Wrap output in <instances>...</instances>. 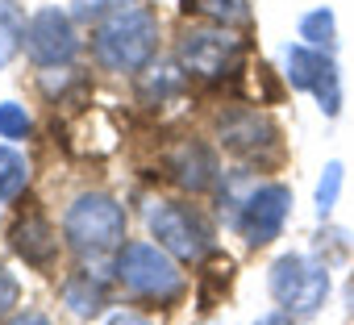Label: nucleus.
I'll return each instance as SVG.
<instances>
[{"label": "nucleus", "mask_w": 354, "mask_h": 325, "mask_svg": "<svg viewBox=\"0 0 354 325\" xmlns=\"http://www.w3.org/2000/svg\"><path fill=\"white\" fill-rule=\"evenodd\" d=\"M337 192H342V162L333 158L329 167H325V176H321V184H317V213H321V217H329V213H333Z\"/></svg>", "instance_id": "20"}, {"label": "nucleus", "mask_w": 354, "mask_h": 325, "mask_svg": "<svg viewBox=\"0 0 354 325\" xmlns=\"http://www.w3.org/2000/svg\"><path fill=\"white\" fill-rule=\"evenodd\" d=\"M230 275H234L230 259H213V263L201 271V288H196V300H201V308H213V304L225 296V288H230Z\"/></svg>", "instance_id": "18"}, {"label": "nucleus", "mask_w": 354, "mask_h": 325, "mask_svg": "<svg viewBox=\"0 0 354 325\" xmlns=\"http://www.w3.org/2000/svg\"><path fill=\"white\" fill-rule=\"evenodd\" d=\"M30 133V113L21 104H0V138H9V142H21Z\"/></svg>", "instance_id": "21"}, {"label": "nucleus", "mask_w": 354, "mask_h": 325, "mask_svg": "<svg viewBox=\"0 0 354 325\" xmlns=\"http://www.w3.org/2000/svg\"><path fill=\"white\" fill-rule=\"evenodd\" d=\"M175 55H180V67L196 80H234L242 71V59H246V42L234 38L225 26L221 30H184L180 34V46H175Z\"/></svg>", "instance_id": "6"}, {"label": "nucleus", "mask_w": 354, "mask_h": 325, "mask_svg": "<svg viewBox=\"0 0 354 325\" xmlns=\"http://www.w3.org/2000/svg\"><path fill=\"white\" fill-rule=\"evenodd\" d=\"M154 46H158V17L142 5L117 9L92 34V50L104 71H142Z\"/></svg>", "instance_id": "1"}, {"label": "nucleus", "mask_w": 354, "mask_h": 325, "mask_svg": "<svg viewBox=\"0 0 354 325\" xmlns=\"http://www.w3.org/2000/svg\"><path fill=\"white\" fill-rule=\"evenodd\" d=\"M17 300H21V284H17V275H13L9 267H0V317H9V313L17 308Z\"/></svg>", "instance_id": "23"}, {"label": "nucleus", "mask_w": 354, "mask_h": 325, "mask_svg": "<svg viewBox=\"0 0 354 325\" xmlns=\"http://www.w3.org/2000/svg\"><path fill=\"white\" fill-rule=\"evenodd\" d=\"M21 46H26V21H21L17 0H0V67H5Z\"/></svg>", "instance_id": "17"}, {"label": "nucleus", "mask_w": 354, "mask_h": 325, "mask_svg": "<svg viewBox=\"0 0 354 325\" xmlns=\"http://www.w3.org/2000/svg\"><path fill=\"white\" fill-rule=\"evenodd\" d=\"M9 242H13V250L26 259V267H34V271H55V263H59V234H55V225H50L38 209L21 213V217L13 221Z\"/></svg>", "instance_id": "12"}, {"label": "nucleus", "mask_w": 354, "mask_h": 325, "mask_svg": "<svg viewBox=\"0 0 354 325\" xmlns=\"http://www.w3.org/2000/svg\"><path fill=\"white\" fill-rule=\"evenodd\" d=\"M329 292V271L325 263H313L304 254H283L275 267H271V296L288 308V313H317L321 300Z\"/></svg>", "instance_id": "7"}, {"label": "nucleus", "mask_w": 354, "mask_h": 325, "mask_svg": "<svg viewBox=\"0 0 354 325\" xmlns=\"http://www.w3.org/2000/svg\"><path fill=\"white\" fill-rule=\"evenodd\" d=\"M300 38H304L308 46H325V50H333V13H329V9L308 13V17L300 21Z\"/></svg>", "instance_id": "19"}, {"label": "nucleus", "mask_w": 354, "mask_h": 325, "mask_svg": "<svg viewBox=\"0 0 354 325\" xmlns=\"http://www.w3.org/2000/svg\"><path fill=\"white\" fill-rule=\"evenodd\" d=\"M109 325H150V321H146V317H138V313H117Z\"/></svg>", "instance_id": "25"}, {"label": "nucleus", "mask_w": 354, "mask_h": 325, "mask_svg": "<svg viewBox=\"0 0 354 325\" xmlns=\"http://www.w3.org/2000/svg\"><path fill=\"white\" fill-rule=\"evenodd\" d=\"M117 279H121L133 296L154 300V304H162V308L180 304L184 292H188L180 267L171 263V254L158 250V246H150V242H125V246H121V254H117Z\"/></svg>", "instance_id": "2"}, {"label": "nucleus", "mask_w": 354, "mask_h": 325, "mask_svg": "<svg viewBox=\"0 0 354 325\" xmlns=\"http://www.w3.org/2000/svg\"><path fill=\"white\" fill-rule=\"evenodd\" d=\"M184 96V71L180 67H150L138 75V100L146 109H167Z\"/></svg>", "instance_id": "13"}, {"label": "nucleus", "mask_w": 354, "mask_h": 325, "mask_svg": "<svg viewBox=\"0 0 354 325\" xmlns=\"http://www.w3.org/2000/svg\"><path fill=\"white\" fill-rule=\"evenodd\" d=\"M259 325H292V317H288V313H267Z\"/></svg>", "instance_id": "26"}, {"label": "nucleus", "mask_w": 354, "mask_h": 325, "mask_svg": "<svg viewBox=\"0 0 354 325\" xmlns=\"http://www.w3.org/2000/svg\"><path fill=\"white\" fill-rule=\"evenodd\" d=\"M150 234L158 238L162 250H171L184 263H205L217 254L213 225L205 221V213L192 205H180V201H158L150 209Z\"/></svg>", "instance_id": "5"}, {"label": "nucleus", "mask_w": 354, "mask_h": 325, "mask_svg": "<svg viewBox=\"0 0 354 325\" xmlns=\"http://www.w3.org/2000/svg\"><path fill=\"white\" fill-rule=\"evenodd\" d=\"M63 234H67V242L88 259H100V254H109V250H117L121 242H125V209L113 201V196H104V192H84L71 209H67V217H63Z\"/></svg>", "instance_id": "3"}, {"label": "nucleus", "mask_w": 354, "mask_h": 325, "mask_svg": "<svg viewBox=\"0 0 354 325\" xmlns=\"http://www.w3.org/2000/svg\"><path fill=\"white\" fill-rule=\"evenodd\" d=\"M63 304H67L75 317H96V313L109 304V296H104V284H100L92 271H71V275L63 279Z\"/></svg>", "instance_id": "14"}, {"label": "nucleus", "mask_w": 354, "mask_h": 325, "mask_svg": "<svg viewBox=\"0 0 354 325\" xmlns=\"http://www.w3.org/2000/svg\"><path fill=\"white\" fill-rule=\"evenodd\" d=\"M288 213H292V192H288L283 184H267V188H259V192L246 201V209H242V217H238V230H242V238H246L250 246H267V242L279 238Z\"/></svg>", "instance_id": "11"}, {"label": "nucleus", "mask_w": 354, "mask_h": 325, "mask_svg": "<svg viewBox=\"0 0 354 325\" xmlns=\"http://www.w3.org/2000/svg\"><path fill=\"white\" fill-rule=\"evenodd\" d=\"M9 325H50V317H42V313H17Z\"/></svg>", "instance_id": "24"}, {"label": "nucleus", "mask_w": 354, "mask_h": 325, "mask_svg": "<svg viewBox=\"0 0 354 325\" xmlns=\"http://www.w3.org/2000/svg\"><path fill=\"white\" fill-rule=\"evenodd\" d=\"M26 50L38 67H59V63H71L75 50H80V38H75V26L63 9H38L26 26Z\"/></svg>", "instance_id": "9"}, {"label": "nucleus", "mask_w": 354, "mask_h": 325, "mask_svg": "<svg viewBox=\"0 0 354 325\" xmlns=\"http://www.w3.org/2000/svg\"><path fill=\"white\" fill-rule=\"evenodd\" d=\"M133 0H71V17L75 21H100L104 13H117V9H129Z\"/></svg>", "instance_id": "22"}, {"label": "nucleus", "mask_w": 354, "mask_h": 325, "mask_svg": "<svg viewBox=\"0 0 354 325\" xmlns=\"http://www.w3.org/2000/svg\"><path fill=\"white\" fill-rule=\"evenodd\" d=\"M217 133H221V146L246 167H279L283 162V133L259 109H242V104L225 109L217 117Z\"/></svg>", "instance_id": "4"}, {"label": "nucleus", "mask_w": 354, "mask_h": 325, "mask_svg": "<svg viewBox=\"0 0 354 325\" xmlns=\"http://www.w3.org/2000/svg\"><path fill=\"white\" fill-rule=\"evenodd\" d=\"M184 13H196L234 30V26H250V0H184Z\"/></svg>", "instance_id": "15"}, {"label": "nucleus", "mask_w": 354, "mask_h": 325, "mask_svg": "<svg viewBox=\"0 0 354 325\" xmlns=\"http://www.w3.org/2000/svg\"><path fill=\"white\" fill-rule=\"evenodd\" d=\"M288 59V84L300 88V92H313L321 113L325 117H337L342 113V84H337V67L329 55L313 50V46H288L283 50Z\"/></svg>", "instance_id": "8"}, {"label": "nucleus", "mask_w": 354, "mask_h": 325, "mask_svg": "<svg viewBox=\"0 0 354 325\" xmlns=\"http://www.w3.org/2000/svg\"><path fill=\"white\" fill-rule=\"evenodd\" d=\"M162 180H171L175 188L201 196V192H213V188H217L221 162H217V154H213L205 142L188 138V142L171 146V150L162 154Z\"/></svg>", "instance_id": "10"}, {"label": "nucleus", "mask_w": 354, "mask_h": 325, "mask_svg": "<svg viewBox=\"0 0 354 325\" xmlns=\"http://www.w3.org/2000/svg\"><path fill=\"white\" fill-rule=\"evenodd\" d=\"M30 184V162L13 150V146H0V205H9L26 192Z\"/></svg>", "instance_id": "16"}]
</instances>
